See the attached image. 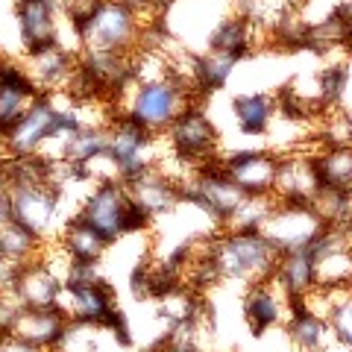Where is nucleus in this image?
<instances>
[{
	"mask_svg": "<svg viewBox=\"0 0 352 352\" xmlns=\"http://www.w3.org/2000/svg\"><path fill=\"white\" fill-rule=\"evenodd\" d=\"M323 188L352 191V147H323L314 156Z\"/></svg>",
	"mask_w": 352,
	"mask_h": 352,
	"instance_id": "nucleus-23",
	"label": "nucleus"
},
{
	"mask_svg": "<svg viewBox=\"0 0 352 352\" xmlns=\"http://www.w3.org/2000/svg\"><path fill=\"white\" fill-rule=\"evenodd\" d=\"M76 214H80L85 223H91L109 244H115V241H120L124 235L144 232L153 223V217L132 203V197L126 194V185L120 179L94 185V191L85 197V203Z\"/></svg>",
	"mask_w": 352,
	"mask_h": 352,
	"instance_id": "nucleus-4",
	"label": "nucleus"
},
{
	"mask_svg": "<svg viewBox=\"0 0 352 352\" xmlns=\"http://www.w3.org/2000/svg\"><path fill=\"white\" fill-rule=\"evenodd\" d=\"M0 256H3V250H0Z\"/></svg>",
	"mask_w": 352,
	"mask_h": 352,
	"instance_id": "nucleus-32",
	"label": "nucleus"
},
{
	"mask_svg": "<svg viewBox=\"0 0 352 352\" xmlns=\"http://www.w3.org/2000/svg\"><path fill=\"white\" fill-rule=\"evenodd\" d=\"M170 138V153L191 168L217 156V129L203 112V106H188L164 132Z\"/></svg>",
	"mask_w": 352,
	"mask_h": 352,
	"instance_id": "nucleus-7",
	"label": "nucleus"
},
{
	"mask_svg": "<svg viewBox=\"0 0 352 352\" xmlns=\"http://www.w3.org/2000/svg\"><path fill=\"white\" fill-rule=\"evenodd\" d=\"M18 273H21V264L18 261L0 256V291H15Z\"/></svg>",
	"mask_w": 352,
	"mask_h": 352,
	"instance_id": "nucleus-27",
	"label": "nucleus"
},
{
	"mask_svg": "<svg viewBox=\"0 0 352 352\" xmlns=\"http://www.w3.org/2000/svg\"><path fill=\"white\" fill-rule=\"evenodd\" d=\"M144 21L124 0H100L80 24V53H126L141 47Z\"/></svg>",
	"mask_w": 352,
	"mask_h": 352,
	"instance_id": "nucleus-3",
	"label": "nucleus"
},
{
	"mask_svg": "<svg viewBox=\"0 0 352 352\" xmlns=\"http://www.w3.org/2000/svg\"><path fill=\"white\" fill-rule=\"evenodd\" d=\"M238 59L235 56H226V53H217V50H206L200 53V59H197V71H200V85L206 94L217 91V88H223L229 82V76H232Z\"/></svg>",
	"mask_w": 352,
	"mask_h": 352,
	"instance_id": "nucleus-25",
	"label": "nucleus"
},
{
	"mask_svg": "<svg viewBox=\"0 0 352 352\" xmlns=\"http://www.w3.org/2000/svg\"><path fill=\"white\" fill-rule=\"evenodd\" d=\"M329 326L335 340L352 352V288H335V302L329 311Z\"/></svg>",
	"mask_w": 352,
	"mask_h": 352,
	"instance_id": "nucleus-26",
	"label": "nucleus"
},
{
	"mask_svg": "<svg viewBox=\"0 0 352 352\" xmlns=\"http://www.w3.org/2000/svg\"><path fill=\"white\" fill-rule=\"evenodd\" d=\"M41 97L24 65L0 59V144L6 132L15 126V120Z\"/></svg>",
	"mask_w": 352,
	"mask_h": 352,
	"instance_id": "nucleus-13",
	"label": "nucleus"
},
{
	"mask_svg": "<svg viewBox=\"0 0 352 352\" xmlns=\"http://www.w3.org/2000/svg\"><path fill=\"white\" fill-rule=\"evenodd\" d=\"M68 317L62 308H24L12 335L41 349H56L68 332Z\"/></svg>",
	"mask_w": 352,
	"mask_h": 352,
	"instance_id": "nucleus-18",
	"label": "nucleus"
},
{
	"mask_svg": "<svg viewBox=\"0 0 352 352\" xmlns=\"http://www.w3.org/2000/svg\"><path fill=\"white\" fill-rule=\"evenodd\" d=\"M18 27L24 47L41 50L50 44H59V18H62V0H18Z\"/></svg>",
	"mask_w": 352,
	"mask_h": 352,
	"instance_id": "nucleus-16",
	"label": "nucleus"
},
{
	"mask_svg": "<svg viewBox=\"0 0 352 352\" xmlns=\"http://www.w3.org/2000/svg\"><path fill=\"white\" fill-rule=\"evenodd\" d=\"M9 197H12V220L27 226L41 241L53 232V223H56V214H59V200H62L59 185H53L50 179L21 182V185H9Z\"/></svg>",
	"mask_w": 352,
	"mask_h": 352,
	"instance_id": "nucleus-6",
	"label": "nucleus"
},
{
	"mask_svg": "<svg viewBox=\"0 0 352 352\" xmlns=\"http://www.w3.org/2000/svg\"><path fill=\"white\" fill-rule=\"evenodd\" d=\"M288 338L300 352H329V344L335 340V332L326 317H317L311 311H294L288 317Z\"/></svg>",
	"mask_w": 352,
	"mask_h": 352,
	"instance_id": "nucleus-22",
	"label": "nucleus"
},
{
	"mask_svg": "<svg viewBox=\"0 0 352 352\" xmlns=\"http://www.w3.org/2000/svg\"><path fill=\"white\" fill-rule=\"evenodd\" d=\"M0 352H47L41 346H32L27 340H21L15 335H0Z\"/></svg>",
	"mask_w": 352,
	"mask_h": 352,
	"instance_id": "nucleus-28",
	"label": "nucleus"
},
{
	"mask_svg": "<svg viewBox=\"0 0 352 352\" xmlns=\"http://www.w3.org/2000/svg\"><path fill=\"white\" fill-rule=\"evenodd\" d=\"M276 282L288 291L291 300H300V296L311 294L317 288V264H314L311 250L285 252L276 267Z\"/></svg>",
	"mask_w": 352,
	"mask_h": 352,
	"instance_id": "nucleus-20",
	"label": "nucleus"
},
{
	"mask_svg": "<svg viewBox=\"0 0 352 352\" xmlns=\"http://www.w3.org/2000/svg\"><path fill=\"white\" fill-rule=\"evenodd\" d=\"M212 256L220 270V279H235L244 285H258L276 276L282 252L256 232H235V229H220L212 244Z\"/></svg>",
	"mask_w": 352,
	"mask_h": 352,
	"instance_id": "nucleus-1",
	"label": "nucleus"
},
{
	"mask_svg": "<svg viewBox=\"0 0 352 352\" xmlns=\"http://www.w3.org/2000/svg\"><path fill=\"white\" fill-rule=\"evenodd\" d=\"M0 250H3L6 258L27 264L41 256L44 241L38 235H32L27 226H21L18 220H6V223L0 226Z\"/></svg>",
	"mask_w": 352,
	"mask_h": 352,
	"instance_id": "nucleus-24",
	"label": "nucleus"
},
{
	"mask_svg": "<svg viewBox=\"0 0 352 352\" xmlns=\"http://www.w3.org/2000/svg\"><path fill=\"white\" fill-rule=\"evenodd\" d=\"M279 153L273 150H241L223 159L229 179L250 197H273L279 173Z\"/></svg>",
	"mask_w": 352,
	"mask_h": 352,
	"instance_id": "nucleus-10",
	"label": "nucleus"
},
{
	"mask_svg": "<svg viewBox=\"0 0 352 352\" xmlns=\"http://www.w3.org/2000/svg\"><path fill=\"white\" fill-rule=\"evenodd\" d=\"M326 226L329 223L317 214L314 206L276 200V206L270 208V214L261 223L258 232L285 256V252H294V250H308L326 232Z\"/></svg>",
	"mask_w": 352,
	"mask_h": 352,
	"instance_id": "nucleus-5",
	"label": "nucleus"
},
{
	"mask_svg": "<svg viewBox=\"0 0 352 352\" xmlns=\"http://www.w3.org/2000/svg\"><path fill=\"white\" fill-rule=\"evenodd\" d=\"M232 115L244 135H267L276 120V97L264 91L238 94L232 100Z\"/></svg>",
	"mask_w": 352,
	"mask_h": 352,
	"instance_id": "nucleus-21",
	"label": "nucleus"
},
{
	"mask_svg": "<svg viewBox=\"0 0 352 352\" xmlns=\"http://www.w3.org/2000/svg\"><path fill=\"white\" fill-rule=\"evenodd\" d=\"M349 288H352V276H349Z\"/></svg>",
	"mask_w": 352,
	"mask_h": 352,
	"instance_id": "nucleus-31",
	"label": "nucleus"
},
{
	"mask_svg": "<svg viewBox=\"0 0 352 352\" xmlns=\"http://www.w3.org/2000/svg\"><path fill=\"white\" fill-rule=\"evenodd\" d=\"M76 62H80V53L62 47V44H50V47L41 50H30L24 68L41 94H62Z\"/></svg>",
	"mask_w": 352,
	"mask_h": 352,
	"instance_id": "nucleus-15",
	"label": "nucleus"
},
{
	"mask_svg": "<svg viewBox=\"0 0 352 352\" xmlns=\"http://www.w3.org/2000/svg\"><path fill=\"white\" fill-rule=\"evenodd\" d=\"M59 106L53 94H41L24 115L15 120V126L6 132L3 147L6 156H38L41 147L47 144L53 126H56Z\"/></svg>",
	"mask_w": 352,
	"mask_h": 352,
	"instance_id": "nucleus-8",
	"label": "nucleus"
},
{
	"mask_svg": "<svg viewBox=\"0 0 352 352\" xmlns=\"http://www.w3.org/2000/svg\"><path fill=\"white\" fill-rule=\"evenodd\" d=\"M170 352H197L194 346H170Z\"/></svg>",
	"mask_w": 352,
	"mask_h": 352,
	"instance_id": "nucleus-30",
	"label": "nucleus"
},
{
	"mask_svg": "<svg viewBox=\"0 0 352 352\" xmlns=\"http://www.w3.org/2000/svg\"><path fill=\"white\" fill-rule=\"evenodd\" d=\"M59 308L71 323H88V326H106L118 311L115 288L103 276L82 285H65Z\"/></svg>",
	"mask_w": 352,
	"mask_h": 352,
	"instance_id": "nucleus-9",
	"label": "nucleus"
},
{
	"mask_svg": "<svg viewBox=\"0 0 352 352\" xmlns=\"http://www.w3.org/2000/svg\"><path fill=\"white\" fill-rule=\"evenodd\" d=\"M120 97H126V106L120 109V115L132 118L135 124H141L147 132H153V135L168 132L170 124L188 106H200V100H197V97L182 82H176L173 76H159V80L132 82ZM120 97H118V100H120Z\"/></svg>",
	"mask_w": 352,
	"mask_h": 352,
	"instance_id": "nucleus-2",
	"label": "nucleus"
},
{
	"mask_svg": "<svg viewBox=\"0 0 352 352\" xmlns=\"http://www.w3.org/2000/svg\"><path fill=\"white\" fill-rule=\"evenodd\" d=\"M124 185H126V194L132 197V203H135L141 212H147L153 220L170 214L182 206L179 182L164 173L162 168H150V170L126 179Z\"/></svg>",
	"mask_w": 352,
	"mask_h": 352,
	"instance_id": "nucleus-12",
	"label": "nucleus"
},
{
	"mask_svg": "<svg viewBox=\"0 0 352 352\" xmlns=\"http://www.w3.org/2000/svg\"><path fill=\"white\" fill-rule=\"evenodd\" d=\"M59 244L68 250V256L74 261H82V264H97L106 256V250L112 247L91 223H85L80 214H74L68 223H65Z\"/></svg>",
	"mask_w": 352,
	"mask_h": 352,
	"instance_id": "nucleus-19",
	"label": "nucleus"
},
{
	"mask_svg": "<svg viewBox=\"0 0 352 352\" xmlns=\"http://www.w3.org/2000/svg\"><path fill=\"white\" fill-rule=\"evenodd\" d=\"M323 191V179L317 170V162L311 153L296 150L279 159V173H276V188L273 197L285 203H308L317 200V194Z\"/></svg>",
	"mask_w": 352,
	"mask_h": 352,
	"instance_id": "nucleus-11",
	"label": "nucleus"
},
{
	"mask_svg": "<svg viewBox=\"0 0 352 352\" xmlns=\"http://www.w3.org/2000/svg\"><path fill=\"white\" fill-rule=\"evenodd\" d=\"M12 220V197H9V185H0V226Z\"/></svg>",
	"mask_w": 352,
	"mask_h": 352,
	"instance_id": "nucleus-29",
	"label": "nucleus"
},
{
	"mask_svg": "<svg viewBox=\"0 0 352 352\" xmlns=\"http://www.w3.org/2000/svg\"><path fill=\"white\" fill-rule=\"evenodd\" d=\"M244 317H247V326L256 335H264L267 329L279 326V323H288L291 296L276 282V276L267 279V282L250 285L247 300H244Z\"/></svg>",
	"mask_w": 352,
	"mask_h": 352,
	"instance_id": "nucleus-14",
	"label": "nucleus"
},
{
	"mask_svg": "<svg viewBox=\"0 0 352 352\" xmlns=\"http://www.w3.org/2000/svg\"><path fill=\"white\" fill-rule=\"evenodd\" d=\"M15 291H18L21 302H24L27 308H59L65 285H62V279L38 256L36 261L21 264Z\"/></svg>",
	"mask_w": 352,
	"mask_h": 352,
	"instance_id": "nucleus-17",
	"label": "nucleus"
}]
</instances>
